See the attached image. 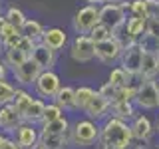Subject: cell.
I'll return each mask as SVG.
<instances>
[{"mask_svg": "<svg viewBox=\"0 0 159 149\" xmlns=\"http://www.w3.org/2000/svg\"><path fill=\"white\" fill-rule=\"evenodd\" d=\"M4 18H6V22L10 24V26H14L16 30H22L24 22L28 20L26 12H24L20 6H14V4H10V6H6V10H4Z\"/></svg>", "mask_w": 159, "mask_h": 149, "instance_id": "obj_22", "label": "cell"}, {"mask_svg": "<svg viewBox=\"0 0 159 149\" xmlns=\"http://www.w3.org/2000/svg\"><path fill=\"white\" fill-rule=\"evenodd\" d=\"M56 56H58L56 52L48 50L46 46H44V44H40V42H38L30 58H32L34 62L38 64V68L44 72V70H54V66H56Z\"/></svg>", "mask_w": 159, "mask_h": 149, "instance_id": "obj_16", "label": "cell"}, {"mask_svg": "<svg viewBox=\"0 0 159 149\" xmlns=\"http://www.w3.org/2000/svg\"><path fill=\"white\" fill-rule=\"evenodd\" d=\"M129 127H131V135H133V143H149L151 137L155 135V123L151 121V117L145 115V113H137L135 117L129 121Z\"/></svg>", "mask_w": 159, "mask_h": 149, "instance_id": "obj_11", "label": "cell"}, {"mask_svg": "<svg viewBox=\"0 0 159 149\" xmlns=\"http://www.w3.org/2000/svg\"><path fill=\"white\" fill-rule=\"evenodd\" d=\"M44 28L42 26V22H38L36 18H28L26 22H24V26H22V30H20V34L22 36H26V38H30V40H34V42H40L42 40V34H44Z\"/></svg>", "mask_w": 159, "mask_h": 149, "instance_id": "obj_24", "label": "cell"}, {"mask_svg": "<svg viewBox=\"0 0 159 149\" xmlns=\"http://www.w3.org/2000/svg\"><path fill=\"white\" fill-rule=\"evenodd\" d=\"M32 99H34V96L28 92V89H24V88H16V92H14V99H12V106L16 107V111L24 117V113H26L28 106L32 103Z\"/></svg>", "mask_w": 159, "mask_h": 149, "instance_id": "obj_25", "label": "cell"}, {"mask_svg": "<svg viewBox=\"0 0 159 149\" xmlns=\"http://www.w3.org/2000/svg\"><path fill=\"white\" fill-rule=\"evenodd\" d=\"M93 93H96V89L89 88V86L74 88V103H76V111L84 113V109H86V106L89 103V99L93 97Z\"/></svg>", "mask_w": 159, "mask_h": 149, "instance_id": "obj_23", "label": "cell"}, {"mask_svg": "<svg viewBox=\"0 0 159 149\" xmlns=\"http://www.w3.org/2000/svg\"><path fill=\"white\" fill-rule=\"evenodd\" d=\"M2 60L6 62V66H8L10 70H14V68L22 66V64L28 60V56H26L24 52H20L18 48H12V50H4V54H2Z\"/></svg>", "mask_w": 159, "mask_h": 149, "instance_id": "obj_28", "label": "cell"}, {"mask_svg": "<svg viewBox=\"0 0 159 149\" xmlns=\"http://www.w3.org/2000/svg\"><path fill=\"white\" fill-rule=\"evenodd\" d=\"M66 113L62 111V107L56 106L54 102H46V109H44V117H42V123H52V121H56V119L60 117H64ZM40 123V125H42Z\"/></svg>", "mask_w": 159, "mask_h": 149, "instance_id": "obj_30", "label": "cell"}, {"mask_svg": "<svg viewBox=\"0 0 159 149\" xmlns=\"http://www.w3.org/2000/svg\"><path fill=\"white\" fill-rule=\"evenodd\" d=\"M10 74H12L14 82L18 84V88L28 89V88H34V84H36L38 76L42 74V70L38 68V64L34 62L32 58H28L26 62L22 64V66H18V68L10 70Z\"/></svg>", "mask_w": 159, "mask_h": 149, "instance_id": "obj_10", "label": "cell"}, {"mask_svg": "<svg viewBox=\"0 0 159 149\" xmlns=\"http://www.w3.org/2000/svg\"><path fill=\"white\" fill-rule=\"evenodd\" d=\"M107 84H111L113 88H123V86H129V84H135V82H133V78L127 76L119 66H116V68L109 70V74H107Z\"/></svg>", "mask_w": 159, "mask_h": 149, "instance_id": "obj_27", "label": "cell"}, {"mask_svg": "<svg viewBox=\"0 0 159 149\" xmlns=\"http://www.w3.org/2000/svg\"><path fill=\"white\" fill-rule=\"evenodd\" d=\"M88 36L92 38L96 44H99V42H106V40H109V38L113 36V32H111V30H109L107 26H103V24H98V26L93 28L92 32L88 34Z\"/></svg>", "mask_w": 159, "mask_h": 149, "instance_id": "obj_34", "label": "cell"}, {"mask_svg": "<svg viewBox=\"0 0 159 149\" xmlns=\"http://www.w3.org/2000/svg\"><path fill=\"white\" fill-rule=\"evenodd\" d=\"M40 44H44L48 50H52V52H62L64 48L68 46V34L64 28H58V26H50L44 30L42 34V40H40Z\"/></svg>", "mask_w": 159, "mask_h": 149, "instance_id": "obj_14", "label": "cell"}, {"mask_svg": "<svg viewBox=\"0 0 159 149\" xmlns=\"http://www.w3.org/2000/svg\"><path fill=\"white\" fill-rule=\"evenodd\" d=\"M98 93H99V96H103V97H106V99H109V102L113 103V99H116V93H117V88H113L111 84L103 82L102 86H99V89H98Z\"/></svg>", "mask_w": 159, "mask_h": 149, "instance_id": "obj_36", "label": "cell"}, {"mask_svg": "<svg viewBox=\"0 0 159 149\" xmlns=\"http://www.w3.org/2000/svg\"><path fill=\"white\" fill-rule=\"evenodd\" d=\"M44 109H46V102H44V99H40V97H34L32 103L28 106V109H26V113H24L22 119L26 123H32V125H38L40 127L42 117H44Z\"/></svg>", "mask_w": 159, "mask_h": 149, "instance_id": "obj_18", "label": "cell"}, {"mask_svg": "<svg viewBox=\"0 0 159 149\" xmlns=\"http://www.w3.org/2000/svg\"><path fill=\"white\" fill-rule=\"evenodd\" d=\"M147 34H151L153 38L159 40V18H155V20H147Z\"/></svg>", "mask_w": 159, "mask_h": 149, "instance_id": "obj_38", "label": "cell"}, {"mask_svg": "<svg viewBox=\"0 0 159 149\" xmlns=\"http://www.w3.org/2000/svg\"><path fill=\"white\" fill-rule=\"evenodd\" d=\"M139 46L143 48V52H147V54H155V56H159V40L157 38H153L151 34H143L141 40H139Z\"/></svg>", "mask_w": 159, "mask_h": 149, "instance_id": "obj_31", "label": "cell"}, {"mask_svg": "<svg viewBox=\"0 0 159 149\" xmlns=\"http://www.w3.org/2000/svg\"><path fill=\"white\" fill-rule=\"evenodd\" d=\"M0 149H20V145H16V141H14L12 137H6L4 143L0 145Z\"/></svg>", "mask_w": 159, "mask_h": 149, "instance_id": "obj_41", "label": "cell"}, {"mask_svg": "<svg viewBox=\"0 0 159 149\" xmlns=\"http://www.w3.org/2000/svg\"><path fill=\"white\" fill-rule=\"evenodd\" d=\"M98 139H99V123L92 121V119L82 117L70 125V147L88 149L96 145Z\"/></svg>", "mask_w": 159, "mask_h": 149, "instance_id": "obj_2", "label": "cell"}, {"mask_svg": "<svg viewBox=\"0 0 159 149\" xmlns=\"http://www.w3.org/2000/svg\"><path fill=\"white\" fill-rule=\"evenodd\" d=\"M56 106L62 107L64 113L68 111H76V103H74V88L72 86H62L60 92L56 93V97L52 99Z\"/></svg>", "mask_w": 159, "mask_h": 149, "instance_id": "obj_20", "label": "cell"}, {"mask_svg": "<svg viewBox=\"0 0 159 149\" xmlns=\"http://www.w3.org/2000/svg\"><path fill=\"white\" fill-rule=\"evenodd\" d=\"M14 92H16V86H14L10 79H2V82H0V107L12 103Z\"/></svg>", "mask_w": 159, "mask_h": 149, "instance_id": "obj_29", "label": "cell"}, {"mask_svg": "<svg viewBox=\"0 0 159 149\" xmlns=\"http://www.w3.org/2000/svg\"><path fill=\"white\" fill-rule=\"evenodd\" d=\"M20 30H16L14 26H10V24L6 22V26H4V30H2V34H0V42H4V40H8L10 36H14V34H18Z\"/></svg>", "mask_w": 159, "mask_h": 149, "instance_id": "obj_39", "label": "cell"}, {"mask_svg": "<svg viewBox=\"0 0 159 149\" xmlns=\"http://www.w3.org/2000/svg\"><path fill=\"white\" fill-rule=\"evenodd\" d=\"M10 137L16 141V145H20V149H32L40 141V127L22 121Z\"/></svg>", "mask_w": 159, "mask_h": 149, "instance_id": "obj_13", "label": "cell"}, {"mask_svg": "<svg viewBox=\"0 0 159 149\" xmlns=\"http://www.w3.org/2000/svg\"><path fill=\"white\" fill-rule=\"evenodd\" d=\"M40 143L46 149H66L70 145V131L66 135H44V133H40Z\"/></svg>", "mask_w": 159, "mask_h": 149, "instance_id": "obj_26", "label": "cell"}, {"mask_svg": "<svg viewBox=\"0 0 159 149\" xmlns=\"http://www.w3.org/2000/svg\"><path fill=\"white\" fill-rule=\"evenodd\" d=\"M109 111H111V102L96 92L93 97L89 99V103L86 106V109H84V117L92 119L96 123H102L103 119L109 117Z\"/></svg>", "mask_w": 159, "mask_h": 149, "instance_id": "obj_12", "label": "cell"}, {"mask_svg": "<svg viewBox=\"0 0 159 149\" xmlns=\"http://www.w3.org/2000/svg\"><path fill=\"white\" fill-rule=\"evenodd\" d=\"M145 10H147V20L159 18V0H145Z\"/></svg>", "mask_w": 159, "mask_h": 149, "instance_id": "obj_37", "label": "cell"}, {"mask_svg": "<svg viewBox=\"0 0 159 149\" xmlns=\"http://www.w3.org/2000/svg\"><path fill=\"white\" fill-rule=\"evenodd\" d=\"M141 62H143V48L139 46V42H125L123 44V52L119 58V68L131 76L133 79H139V72H141Z\"/></svg>", "mask_w": 159, "mask_h": 149, "instance_id": "obj_4", "label": "cell"}, {"mask_svg": "<svg viewBox=\"0 0 159 149\" xmlns=\"http://www.w3.org/2000/svg\"><path fill=\"white\" fill-rule=\"evenodd\" d=\"M123 52V42L117 36H111L106 42L96 44V60L103 66H111V64L119 62Z\"/></svg>", "mask_w": 159, "mask_h": 149, "instance_id": "obj_9", "label": "cell"}, {"mask_svg": "<svg viewBox=\"0 0 159 149\" xmlns=\"http://www.w3.org/2000/svg\"><path fill=\"white\" fill-rule=\"evenodd\" d=\"M157 66H159V56L155 54L143 52V62H141V72L139 79H157Z\"/></svg>", "mask_w": 159, "mask_h": 149, "instance_id": "obj_19", "label": "cell"}, {"mask_svg": "<svg viewBox=\"0 0 159 149\" xmlns=\"http://www.w3.org/2000/svg\"><path fill=\"white\" fill-rule=\"evenodd\" d=\"M125 20H127V10L119 2H106L103 6H99V24L107 26L113 32V36L117 30L123 28Z\"/></svg>", "mask_w": 159, "mask_h": 149, "instance_id": "obj_7", "label": "cell"}, {"mask_svg": "<svg viewBox=\"0 0 159 149\" xmlns=\"http://www.w3.org/2000/svg\"><path fill=\"white\" fill-rule=\"evenodd\" d=\"M62 86L64 84H62V78H60L58 72H54V70H44L38 76L36 84H34V92H36V97L44 99V102H52Z\"/></svg>", "mask_w": 159, "mask_h": 149, "instance_id": "obj_6", "label": "cell"}, {"mask_svg": "<svg viewBox=\"0 0 159 149\" xmlns=\"http://www.w3.org/2000/svg\"><path fill=\"white\" fill-rule=\"evenodd\" d=\"M99 141L106 143L109 149H131L133 135L127 121L109 115L99 123Z\"/></svg>", "mask_w": 159, "mask_h": 149, "instance_id": "obj_1", "label": "cell"}, {"mask_svg": "<svg viewBox=\"0 0 159 149\" xmlns=\"http://www.w3.org/2000/svg\"><path fill=\"white\" fill-rule=\"evenodd\" d=\"M155 149H159V145H157V147H155Z\"/></svg>", "mask_w": 159, "mask_h": 149, "instance_id": "obj_52", "label": "cell"}, {"mask_svg": "<svg viewBox=\"0 0 159 149\" xmlns=\"http://www.w3.org/2000/svg\"><path fill=\"white\" fill-rule=\"evenodd\" d=\"M70 46V58L74 62L80 64H88L92 60H96V42H93L89 36H74Z\"/></svg>", "mask_w": 159, "mask_h": 149, "instance_id": "obj_8", "label": "cell"}, {"mask_svg": "<svg viewBox=\"0 0 159 149\" xmlns=\"http://www.w3.org/2000/svg\"><path fill=\"white\" fill-rule=\"evenodd\" d=\"M8 135H6V133H2V131H0V145H2V143H4V139H6Z\"/></svg>", "mask_w": 159, "mask_h": 149, "instance_id": "obj_45", "label": "cell"}, {"mask_svg": "<svg viewBox=\"0 0 159 149\" xmlns=\"http://www.w3.org/2000/svg\"><path fill=\"white\" fill-rule=\"evenodd\" d=\"M32 149H46V147H44V145H42V143H40V141H38V143H36V145H34Z\"/></svg>", "mask_w": 159, "mask_h": 149, "instance_id": "obj_46", "label": "cell"}, {"mask_svg": "<svg viewBox=\"0 0 159 149\" xmlns=\"http://www.w3.org/2000/svg\"><path fill=\"white\" fill-rule=\"evenodd\" d=\"M86 2L89 4V6H103V4H106V2H109V0H86Z\"/></svg>", "mask_w": 159, "mask_h": 149, "instance_id": "obj_42", "label": "cell"}, {"mask_svg": "<svg viewBox=\"0 0 159 149\" xmlns=\"http://www.w3.org/2000/svg\"><path fill=\"white\" fill-rule=\"evenodd\" d=\"M16 48L20 50V52H24V54L30 58V56H32V52H34V48H36V42H34V40H30V38H26V36H22Z\"/></svg>", "mask_w": 159, "mask_h": 149, "instance_id": "obj_35", "label": "cell"}, {"mask_svg": "<svg viewBox=\"0 0 159 149\" xmlns=\"http://www.w3.org/2000/svg\"><path fill=\"white\" fill-rule=\"evenodd\" d=\"M99 24V8L98 6H86L78 8L72 16V30L76 36H88L93 28Z\"/></svg>", "mask_w": 159, "mask_h": 149, "instance_id": "obj_5", "label": "cell"}, {"mask_svg": "<svg viewBox=\"0 0 159 149\" xmlns=\"http://www.w3.org/2000/svg\"><path fill=\"white\" fill-rule=\"evenodd\" d=\"M155 133H159V115H157V119H155Z\"/></svg>", "mask_w": 159, "mask_h": 149, "instance_id": "obj_47", "label": "cell"}, {"mask_svg": "<svg viewBox=\"0 0 159 149\" xmlns=\"http://www.w3.org/2000/svg\"><path fill=\"white\" fill-rule=\"evenodd\" d=\"M135 93H137V84H129V86L117 88V93H116L113 102H133Z\"/></svg>", "mask_w": 159, "mask_h": 149, "instance_id": "obj_32", "label": "cell"}, {"mask_svg": "<svg viewBox=\"0 0 159 149\" xmlns=\"http://www.w3.org/2000/svg\"><path fill=\"white\" fill-rule=\"evenodd\" d=\"M2 54H4V48H2V44H0V58H2Z\"/></svg>", "mask_w": 159, "mask_h": 149, "instance_id": "obj_48", "label": "cell"}, {"mask_svg": "<svg viewBox=\"0 0 159 149\" xmlns=\"http://www.w3.org/2000/svg\"><path fill=\"white\" fill-rule=\"evenodd\" d=\"M22 121H24L22 115L16 111V107H14L12 103L0 107V131L6 133L8 137L12 135L14 131H16V127H18Z\"/></svg>", "mask_w": 159, "mask_h": 149, "instance_id": "obj_15", "label": "cell"}, {"mask_svg": "<svg viewBox=\"0 0 159 149\" xmlns=\"http://www.w3.org/2000/svg\"><path fill=\"white\" fill-rule=\"evenodd\" d=\"M133 103H135L137 111L159 109V78L157 79H139Z\"/></svg>", "mask_w": 159, "mask_h": 149, "instance_id": "obj_3", "label": "cell"}, {"mask_svg": "<svg viewBox=\"0 0 159 149\" xmlns=\"http://www.w3.org/2000/svg\"><path fill=\"white\" fill-rule=\"evenodd\" d=\"M157 76H159V66H157Z\"/></svg>", "mask_w": 159, "mask_h": 149, "instance_id": "obj_51", "label": "cell"}, {"mask_svg": "<svg viewBox=\"0 0 159 149\" xmlns=\"http://www.w3.org/2000/svg\"><path fill=\"white\" fill-rule=\"evenodd\" d=\"M4 26H6V18H4V14H0V34H2Z\"/></svg>", "mask_w": 159, "mask_h": 149, "instance_id": "obj_43", "label": "cell"}, {"mask_svg": "<svg viewBox=\"0 0 159 149\" xmlns=\"http://www.w3.org/2000/svg\"><path fill=\"white\" fill-rule=\"evenodd\" d=\"M8 74H10V68L6 66V62L0 58V82H2V79H8Z\"/></svg>", "mask_w": 159, "mask_h": 149, "instance_id": "obj_40", "label": "cell"}, {"mask_svg": "<svg viewBox=\"0 0 159 149\" xmlns=\"http://www.w3.org/2000/svg\"><path fill=\"white\" fill-rule=\"evenodd\" d=\"M0 14H2V2H0Z\"/></svg>", "mask_w": 159, "mask_h": 149, "instance_id": "obj_50", "label": "cell"}, {"mask_svg": "<svg viewBox=\"0 0 159 149\" xmlns=\"http://www.w3.org/2000/svg\"><path fill=\"white\" fill-rule=\"evenodd\" d=\"M137 113H139V111H137V107H135V103H133V102H113L109 115L129 123L133 117L137 115Z\"/></svg>", "mask_w": 159, "mask_h": 149, "instance_id": "obj_17", "label": "cell"}, {"mask_svg": "<svg viewBox=\"0 0 159 149\" xmlns=\"http://www.w3.org/2000/svg\"><path fill=\"white\" fill-rule=\"evenodd\" d=\"M96 149H109V147L106 145V143H102V141L98 139V143H96Z\"/></svg>", "mask_w": 159, "mask_h": 149, "instance_id": "obj_44", "label": "cell"}, {"mask_svg": "<svg viewBox=\"0 0 159 149\" xmlns=\"http://www.w3.org/2000/svg\"><path fill=\"white\" fill-rule=\"evenodd\" d=\"M70 125H72V121L68 119V115H64L52 123H42L40 133H44V135H66L70 131Z\"/></svg>", "mask_w": 159, "mask_h": 149, "instance_id": "obj_21", "label": "cell"}, {"mask_svg": "<svg viewBox=\"0 0 159 149\" xmlns=\"http://www.w3.org/2000/svg\"><path fill=\"white\" fill-rule=\"evenodd\" d=\"M127 14L137 18L147 20V10H145V0H127Z\"/></svg>", "mask_w": 159, "mask_h": 149, "instance_id": "obj_33", "label": "cell"}, {"mask_svg": "<svg viewBox=\"0 0 159 149\" xmlns=\"http://www.w3.org/2000/svg\"><path fill=\"white\" fill-rule=\"evenodd\" d=\"M109 2H121V0H109Z\"/></svg>", "mask_w": 159, "mask_h": 149, "instance_id": "obj_49", "label": "cell"}]
</instances>
